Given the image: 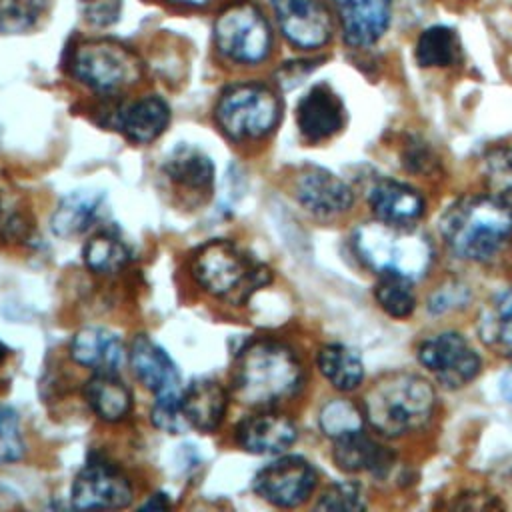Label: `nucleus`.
Instances as JSON below:
<instances>
[{
    "instance_id": "ddd939ff",
    "label": "nucleus",
    "mask_w": 512,
    "mask_h": 512,
    "mask_svg": "<svg viewBox=\"0 0 512 512\" xmlns=\"http://www.w3.org/2000/svg\"><path fill=\"white\" fill-rule=\"evenodd\" d=\"M346 110L340 96L320 82L312 86L296 106V124L306 142H322L344 128Z\"/></svg>"
},
{
    "instance_id": "0eeeda50",
    "label": "nucleus",
    "mask_w": 512,
    "mask_h": 512,
    "mask_svg": "<svg viewBox=\"0 0 512 512\" xmlns=\"http://www.w3.org/2000/svg\"><path fill=\"white\" fill-rule=\"evenodd\" d=\"M214 42L222 56L240 64H258L272 50V32L260 10L248 2L228 6L214 24Z\"/></svg>"
},
{
    "instance_id": "a19ab883",
    "label": "nucleus",
    "mask_w": 512,
    "mask_h": 512,
    "mask_svg": "<svg viewBox=\"0 0 512 512\" xmlns=\"http://www.w3.org/2000/svg\"><path fill=\"white\" fill-rule=\"evenodd\" d=\"M164 510V508H168V500H164V496L162 494H156L154 498H150L144 506H142V510Z\"/></svg>"
},
{
    "instance_id": "c9c22d12",
    "label": "nucleus",
    "mask_w": 512,
    "mask_h": 512,
    "mask_svg": "<svg viewBox=\"0 0 512 512\" xmlns=\"http://www.w3.org/2000/svg\"><path fill=\"white\" fill-rule=\"evenodd\" d=\"M182 396H164V398H156L150 418L154 422L156 428L170 432V434H180L184 432L190 424L182 412Z\"/></svg>"
},
{
    "instance_id": "e433bc0d",
    "label": "nucleus",
    "mask_w": 512,
    "mask_h": 512,
    "mask_svg": "<svg viewBox=\"0 0 512 512\" xmlns=\"http://www.w3.org/2000/svg\"><path fill=\"white\" fill-rule=\"evenodd\" d=\"M84 18L94 26H108L118 20L122 0H78Z\"/></svg>"
},
{
    "instance_id": "393cba45",
    "label": "nucleus",
    "mask_w": 512,
    "mask_h": 512,
    "mask_svg": "<svg viewBox=\"0 0 512 512\" xmlns=\"http://www.w3.org/2000/svg\"><path fill=\"white\" fill-rule=\"evenodd\" d=\"M478 332L486 346L512 356V288L496 294L478 316Z\"/></svg>"
},
{
    "instance_id": "c756f323",
    "label": "nucleus",
    "mask_w": 512,
    "mask_h": 512,
    "mask_svg": "<svg viewBox=\"0 0 512 512\" xmlns=\"http://www.w3.org/2000/svg\"><path fill=\"white\" fill-rule=\"evenodd\" d=\"M374 296L380 308L394 318H406L416 308L412 280L398 274H382L374 288Z\"/></svg>"
},
{
    "instance_id": "6e6552de",
    "label": "nucleus",
    "mask_w": 512,
    "mask_h": 512,
    "mask_svg": "<svg viewBox=\"0 0 512 512\" xmlns=\"http://www.w3.org/2000/svg\"><path fill=\"white\" fill-rule=\"evenodd\" d=\"M72 74L88 88L108 94L140 76L138 58L112 40H88L72 54Z\"/></svg>"
},
{
    "instance_id": "4468645a",
    "label": "nucleus",
    "mask_w": 512,
    "mask_h": 512,
    "mask_svg": "<svg viewBox=\"0 0 512 512\" xmlns=\"http://www.w3.org/2000/svg\"><path fill=\"white\" fill-rule=\"evenodd\" d=\"M344 42L352 48H370L390 26L392 0H334Z\"/></svg>"
},
{
    "instance_id": "39448f33",
    "label": "nucleus",
    "mask_w": 512,
    "mask_h": 512,
    "mask_svg": "<svg viewBox=\"0 0 512 512\" xmlns=\"http://www.w3.org/2000/svg\"><path fill=\"white\" fill-rule=\"evenodd\" d=\"M354 250L372 270L410 280L422 278L432 262V246L424 234L412 226H396L380 220L362 224L354 232Z\"/></svg>"
},
{
    "instance_id": "7c9ffc66",
    "label": "nucleus",
    "mask_w": 512,
    "mask_h": 512,
    "mask_svg": "<svg viewBox=\"0 0 512 512\" xmlns=\"http://www.w3.org/2000/svg\"><path fill=\"white\" fill-rule=\"evenodd\" d=\"M50 0H0V34H24L46 14Z\"/></svg>"
},
{
    "instance_id": "20e7f679",
    "label": "nucleus",
    "mask_w": 512,
    "mask_h": 512,
    "mask_svg": "<svg viewBox=\"0 0 512 512\" xmlns=\"http://www.w3.org/2000/svg\"><path fill=\"white\" fill-rule=\"evenodd\" d=\"M194 280L212 296L232 304H244L264 288L272 274L228 240H210L198 248L190 264Z\"/></svg>"
},
{
    "instance_id": "7ed1b4c3",
    "label": "nucleus",
    "mask_w": 512,
    "mask_h": 512,
    "mask_svg": "<svg viewBox=\"0 0 512 512\" xmlns=\"http://www.w3.org/2000/svg\"><path fill=\"white\" fill-rule=\"evenodd\" d=\"M366 416L386 436L420 430L434 412L436 394L428 380L408 372L388 374L366 394Z\"/></svg>"
},
{
    "instance_id": "473e14b6",
    "label": "nucleus",
    "mask_w": 512,
    "mask_h": 512,
    "mask_svg": "<svg viewBox=\"0 0 512 512\" xmlns=\"http://www.w3.org/2000/svg\"><path fill=\"white\" fill-rule=\"evenodd\" d=\"M486 186L490 196L512 208V150L494 148L486 156Z\"/></svg>"
},
{
    "instance_id": "9b49d317",
    "label": "nucleus",
    "mask_w": 512,
    "mask_h": 512,
    "mask_svg": "<svg viewBox=\"0 0 512 512\" xmlns=\"http://www.w3.org/2000/svg\"><path fill=\"white\" fill-rule=\"evenodd\" d=\"M70 498L72 504L82 510L126 508L132 502V486L128 478L112 464L92 460L76 474Z\"/></svg>"
},
{
    "instance_id": "423d86ee",
    "label": "nucleus",
    "mask_w": 512,
    "mask_h": 512,
    "mask_svg": "<svg viewBox=\"0 0 512 512\" xmlns=\"http://www.w3.org/2000/svg\"><path fill=\"white\" fill-rule=\"evenodd\" d=\"M280 114V98L256 82L230 86L216 104V122L232 140H256L270 134Z\"/></svg>"
},
{
    "instance_id": "f03ea898",
    "label": "nucleus",
    "mask_w": 512,
    "mask_h": 512,
    "mask_svg": "<svg viewBox=\"0 0 512 512\" xmlns=\"http://www.w3.org/2000/svg\"><path fill=\"white\" fill-rule=\"evenodd\" d=\"M234 396L248 406H272L290 398L302 382L296 354L278 342L248 344L232 364Z\"/></svg>"
},
{
    "instance_id": "f257e3e1",
    "label": "nucleus",
    "mask_w": 512,
    "mask_h": 512,
    "mask_svg": "<svg viewBox=\"0 0 512 512\" xmlns=\"http://www.w3.org/2000/svg\"><path fill=\"white\" fill-rule=\"evenodd\" d=\"M440 232L456 256L484 262L510 242L512 208L494 196H466L444 210Z\"/></svg>"
},
{
    "instance_id": "5701e85b",
    "label": "nucleus",
    "mask_w": 512,
    "mask_h": 512,
    "mask_svg": "<svg viewBox=\"0 0 512 512\" xmlns=\"http://www.w3.org/2000/svg\"><path fill=\"white\" fill-rule=\"evenodd\" d=\"M104 194L98 190H76L62 198L50 218V228L60 238H70L86 232L98 218Z\"/></svg>"
},
{
    "instance_id": "9d476101",
    "label": "nucleus",
    "mask_w": 512,
    "mask_h": 512,
    "mask_svg": "<svg viewBox=\"0 0 512 512\" xmlns=\"http://www.w3.org/2000/svg\"><path fill=\"white\" fill-rule=\"evenodd\" d=\"M316 486V470L300 456H284L264 466L254 478V492L280 508H294L308 500Z\"/></svg>"
},
{
    "instance_id": "aec40b11",
    "label": "nucleus",
    "mask_w": 512,
    "mask_h": 512,
    "mask_svg": "<svg viewBox=\"0 0 512 512\" xmlns=\"http://www.w3.org/2000/svg\"><path fill=\"white\" fill-rule=\"evenodd\" d=\"M70 356L94 372H116L124 362V346L114 332L90 326L74 334Z\"/></svg>"
},
{
    "instance_id": "6ab92c4d",
    "label": "nucleus",
    "mask_w": 512,
    "mask_h": 512,
    "mask_svg": "<svg viewBox=\"0 0 512 512\" xmlns=\"http://www.w3.org/2000/svg\"><path fill=\"white\" fill-rule=\"evenodd\" d=\"M182 412L188 424L200 432H214L228 406L226 390L212 378H196L182 392Z\"/></svg>"
},
{
    "instance_id": "2eb2a0df",
    "label": "nucleus",
    "mask_w": 512,
    "mask_h": 512,
    "mask_svg": "<svg viewBox=\"0 0 512 512\" xmlns=\"http://www.w3.org/2000/svg\"><path fill=\"white\" fill-rule=\"evenodd\" d=\"M294 194L308 212L320 218L346 212L354 200L350 186L342 178L318 166H310L298 174Z\"/></svg>"
},
{
    "instance_id": "c03bdc74",
    "label": "nucleus",
    "mask_w": 512,
    "mask_h": 512,
    "mask_svg": "<svg viewBox=\"0 0 512 512\" xmlns=\"http://www.w3.org/2000/svg\"><path fill=\"white\" fill-rule=\"evenodd\" d=\"M0 134H2V132H0Z\"/></svg>"
},
{
    "instance_id": "c85d7f7f",
    "label": "nucleus",
    "mask_w": 512,
    "mask_h": 512,
    "mask_svg": "<svg viewBox=\"0 0 512 512\" xmlns=\"http://www.w3.org/2000/svg\"><path fill=\"white\" fill-rule=\"evenodd\" d=\"M84 256V264L96 272V274H114L120 268H124V264L130 258V252L126 248V244L116 236V234H96L92 236L82 250Z\"/></svg>"
},
{
    "instance_id": "1a4fd4ad",
    "label": "nucleus",
    "mask_w": 512,
    "mask_h": 512,
    "mask_svg": "<svg viewBox=\"0 0 512 512\" xmlns=\"http://www.w3.org/2000/svg\"><path fill=\"white\" fill-rule=\"evenodd\" d=\"M418 358L444 388H462L480 372V358L468 340L456 332H442L418 348Z\"/></svg>"
},
{
    "instance_id": "cd10ccee",
    "label": "nucleus",
    "mask_w": 512,
    "mask_h": 512,
    "mask_svg": "<svg viewBox=\"0 0 512 512\" xmlns=\"http://www.w3.org/2000/svg\"><path fill=\"white\" fill-rule=\"evenodd\" d=\"M318 368L324 378L342 392L354 390L364 378V366L356 350L344 344H326L318 350Z\"/></svg>"
},
{
    "instance_id": "a211bd4d",
    "label": "nucleus",
    "mask_w": 512,
    "mask_h": 512,
    "mask_svg": "<svg viewBox=\"0 0 512 512\" xmlns=\"http://www.w3.org/2000/svg\"><path fill=\"white\" fill-rule=\"evenodd\" d=\"M368 202L372 212L380 222L396 224V226H412L424 214L422 196L394 180H380L368 192Z\"/></svg>"
},
{
    "instance_id": "72a5a7b5",
    "label": "nucleus",
    "mask_w": 512,
    "mask_h": 512,
    "mask_svg": "<svg viewBox=\"0 0 512 512\" xmlns=\"http://www.w3.org/2000/svg\"><path fill=\"white\" fill-rule=\"evenodd\" d=\"M24 454L20 420L14 408L0 402V466L16 462Z\"/></svg>"
},
{
    "instance_id": "b1692460",
    "label": "nucleus",
    "mask_w": 512,
    "mask_h": 512,
    "mask_svg": "<svg viewBox=\"0 0 512 512\" xmlns=\"http://www.w3.org/2000/svg\"><path fill=\"white\" fill-rule=\"evenodd\" d=\"M84 398L106 422L122 420L132 408V394L114 372H96L84 384Z\"/></svg>"
},
{
    "instance_id": "f704fd0d",
    "label": "nucleus",
    "mask_w": 512,
    "mask_h": 512,
    "mask_svg": "<svg viewBox=\"0 0 512 512\" xmlns=\"http://www.w3.org/2000/svg\"><path fill=\"white\" fill-rule=\"evenodd\" d=\"M316 508L320 510H338V512H352V510H364V494L362 488L356 482H338L332 484L316 502Z\"/></svg>"
},
{
    "instance_id": "4be33fe9",
    "label": "nucleus",
    "mask_w": 512,
    "mask_h": 512,
    "mask_svg": "<svg viewBox=\"0 0 512 512\" xmlns=\"http://www.w3.org/2000/svg\"><path fill=\"white\" fill-rule=\"evenodd\" d=\"M170 122V108L158 96H144L116 114V128L136 144L156 140Z\"/></svg>"
},
{
    "instance_id": "412c9836",
    "label": "nucleus",
    "mask_w": 512,
    "mask_h": 512,
    "mask_svg": "<svg viewBox=\"0 0 512 512\" xmlns=\"http://www.w3.org/2000/svg\"><path fill=\"white\" fill-rule=\"evenodd\" d=\"M332 458L344 472H372L376 476L388 474L394 464L392 452L364 436L362 430L336 438Z\"/></svg>"
},
{
    "instance_id": "bb28decb",
    "label": "nucleus",
    "mask_w": 512,
    "mask_h": 512,
    "mask_svg": "<svg viewBox=\"0 0 512 512\" xmlns=\"http://www.w3.org/2000/svg\"><path fill=\"white\" fill-rule=\"evenodd\" d=\"M414 58L422 68H444L460 62L462 44L456 30L442 24L426 28L416 40Z\"/></svg>"
},
{
    "instance_id": "37998d69",
    "label": "nucleus",
    "mask_w": 512,
    "mask_h": 512,
    "mask_svg": "<svg viewBox=\"0 0 512 512\" xmlns=\"http://www.w3.org/2000/svg\"><path fill=\"white\" fill-rule=\"evenodd\" d=\"M8 352H10V350H8V346H6L4 342H0V366H2V364H4V360L8 358Z\"/></svg>"
},
{
    "instance_id": "2f4dec72",
    "label": "nucleus",
    "mask_w": 512,
    "mask_h": 512,
    "mask_svg": "<svg viewBox=\"0 0 512 512\" xmlns=\"http://www.w3.org/2000/svg\"><path fill=\"white\" fill-rule=\"evenodd\" d=\"M320 428L330 438H342L362 430V414L348 400H330L320 410Z\"/></svg>"
},
{
    "instance_id": "f8f14e48",
    "label": "nucleus",
    "mask_w": 512,
    "mask_h": 512,
    "mask_svg": "<svg viewBox=\"0 0 512 512\" xmlns=\"http://www.w3.org/2000/svg\"><path fill=\"white\" fill-rule=\"evenodd\" d=\"M280 32L296 48H320L332 36V18L322 0H270Z\"/></svg>"
},
{
    "instance_id": "f3484780",
    "label": "nucleus",
    "mask_w": 512,
    "mask_h": 512,
    "mask_svg": "<svg viewBox=\"0 0 512 512\" xmlns=\"http://www.w3.org/2000/svg\"><path fill=\"white\" fill-rule=\"evenodd\" d=\"M296 436V424L274 412L248 416L236 428V442L252 454H280L294 444Z\"/></svg>"
},
{
    "instance_id": "79ce46f5",
    "label": "nucleus",
    "mask_w": 512,
    "mask_h": 512,
    "mask_svg": "<svg viewBox=\"0 0 512 512\" xmlns=\"http://www.w3.org/2000/svg\"><path fill=\"white\" fill-rule=\"evenodd\" d=\"M170 2H176V4H184V6H196V8H200V6H206L210 0H170Z\"/></svg>"
},
{
    "instance_id": "4c0bfd02",
    "label": "nucleus",
    "mask_w": 512,
    "mask_h": 512,
    "mask_svg": "<svg viewBox=\"0 0 512 512\" xmlns=\"http://www.w3.org/2000/svg\"><path fill=\"white\" fill-rule=\"evenodd\" d=\"M314 68V62H286V66L282 68V72L278 74L280 76V84L284 88H292L294 84L302 82V78Z\"/></svg>"
},
{
    "instance_id": "ea45409f",
    "label": "nucleus",
    "mask_w": 512,
    "mask_h": 512,
    "mask_svg": "<svg viewBox=\"0 0 512 512\" xmlns=\"http://www.w3.org/2000/svg\"><path fill=\"white\" fill-rule=\"evenodd\" d=\"M500 392H502V396H504L508 402H512V370H508V372L502 376V380H500Z\"/></svg>"
},
{
    "instance_id": "dca6fc26",
    "label": "nucleus",
    "mask_w": 512,
    "mask_h": 512,
    "mask_svg": "<svg viewBox=\"0 0 512 512\" xmlns=\"http://www.w3.org/2000/svg\"><path fill=\"white\" fill-rule=\"evenodd\" d=\"M128 354L134 374L150 392L156 394V398L182 396L178 368L154 340L138 334L132 340Z\"/></svg>"
},
{
    "instance_id": "58836bf2",
    "label": "nucleus",
    "mask_w": 512,
    "mask_h": 512,
    "mask_svg": "<svg viewBox=\"0 0 512 512\" xmlns=\"http://www.w3.org/2000/svg\"><path fill=\"white\" fill-rule=\"evenodd\" d=\"M404 162L410 166V170H414V172H422V170H426V168H432V154L422 146V144H416V142H412L410 144V148L406 150V154H404Z\"/></svg>"
},
{
    "instance_id": "a878e982",
    "label": "nucleus",
    "mask_w": 512,
    "mask_h": 512,
    "mask_svg": "<svg viewBox=\"0 0 512 512\" xmlns=\"http://www.w3.org/2000/svg\"><path fill=\"white\" fill-rule=\"evenodd\" d=\"M168 178L190 190H206L214 180V166L210 158L188 144L176 146L164 162Z\"/></svg>"
}]
</instances>
